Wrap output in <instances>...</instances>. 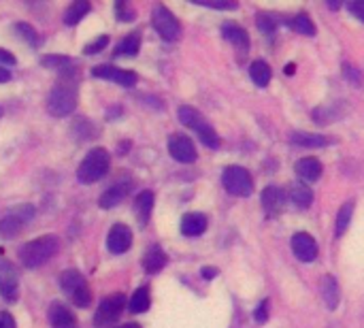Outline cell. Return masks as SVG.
<instances>
[{
  "mask_svg": "<svg viewBox=\"0 0 364 328\" xmlns=\"http://www.w3.org/2000/svg\"><path fill=\"white\" fill-rule=\"evenodd\" d=\"M79 102V75L75 66L60 73L55 79L49 98H47V111L53 117H66L77 109Z\"/></svg>",
  "mask_w": 364,
  "mask_h": 328,
  "instance_id": "1",
  "label": "cell"
},
{
  "mask_svg": "<svg viewBox=\"0 0 364 328\" xmlns=\"http://www.w3.org/2000/svg\"><path fill=\"white\" fill-rule=\"evenodd\" d=\"M58 252H60V239L55 235H43L21 245L19 260L26 269H38L45 263H49Z\"/></svg>",
  "mask_w": 364,
  "mask_h": 328,
  "instance_id": "2",
  "label": "cell"
},
{
  "mask_svg": "<svg viewBox=\"0 0 364 328\" xmlns=\"http://www.w3.org/2000/svg\"><path fill=\"white\" fill-rule=\"evenodd\" d=\"M111 166V154L105 147H94L85 154V158L79 162L77 169V179L85 186L100 181Z\"/></svg>",
  "mask_w": 364,
  "mask_h": 328,
  "instance_id": "3",
  "label": "cell"
},
{
  "mask_svg": "<svg viewBox=\"0 0 364 328\" xmlns=\"http://www.w3.org/2000/svg\"><path fill=\"white\" fill-rule=\"evenodd\" d=\"M60 288L62 292L70 299V303L75 307H90L92 305V288L87 284V280L83 277L81 271L77 269H66L62 275H60Z\"/></svg>",
  "mask_w": 364,
  "mask_h": 328,
  "instance_id": "4",
  "label": "cell"
},
{
  "mask_svg": "<svg viewBox=\"0 0 364 328\" xmlns=\"http://www.w3.org/2000/svg\"><path fill=\"white\" fill-rule=\"evenodd\" d=\"M177 115H179V122H181L183 126L192 128V130L198 134V139H200L207 147H211V149H218V147H220V137H218V132L211 128V124L205 120V115H203L198 109L183 105V107H179Z\"/></svg>",
  "mask_w": 364,
  "mask_h": 328,
  "instance_id": "5",
  "label": "cell"
},
{
  "mask_svg": "<svg viewBox=\"0 0 364 328\" xmlns=\"http://www.w3.org/2000/svg\"><path fill=\"white\" fill-rule=\"evenodd\" d=\"M124 307H126V297L122 292L102 299L94 314V328H113V324L124 314Z\"/></svg>",
  "mask_w": 364,
  "mask_h": 328,
  "instance_id": "6",
  "label": "cell"
},
{
  "mask_svg": "<svg viewBox=\"0 0 364 328\" xmlns=\"http://www.w3.org/2000/svg\"><path fill=\"white\" fill-rule=\"evenodd\" d=\"M222 184L232 196H250L254 192V179L243 166H226L222 173Z\"/></svg>",
  "mask_w": 364,
  "mask_h": 328,
  "instance_id": "7",
  "label": "cell"
},
{
  "mask_svg": "<svg viewBox=\"0 0 364 328\" xmlns=\"http://www.w3.org/2000/svg\"><path fill=\"white\" fill-rule=\"evenodd\" d=\"M34 218V207L32 205H19L17 209L9 211L2 220H0V237L2 239H13L17 237L23 226Z\"/></svg>",
  "mask_w": 364,
  "mask_h": 328,
  "instance_id": "8",
  "label": "cell"
},
{
  "mask_svg": "<svg viewBox=\"0 0 364 328\" xmlns=\"http://www.w3.org/2000/svg\"><path fill=\"white\" fill-rule=\"evenodd\" d=\"M151 23L154 30L164 38V41H177L181 34V23L177 21V17L162 4H158L151 13Z\"/></svg>",
  "mask_w": 364,
  "mask_h": 328,
  "instance_id": "9",
  "label": "cell"
},
{
  "mask_svg": "<svg viewBox=\"0 0 364 328\" xmlns=\"http://www.w3.org/2000/svg\"><path fill=\"white\" fill-rule=\"evenodd\" d=\"M92 75H94V77H100V79H107V81H115V83L122 85V88H132V85H136V81H139L136 73L124 70V68H117V66H111V64L94 66V68H92Z\"/></svg>",
  "mask_w": 364,
  "mask_h": 328,
  "instance_id": "10",
  "label": "cell"
},
{
  "mask_svg": "<svg viewBox=\"0 0 364 328\" xmlns=\"http://www.w3.org/2000/svg\"><path fill=\"white\" fill-rule=\"evenodd\" d=\"M168 154L183 164H192L196 160V147L190 137L186 134H171L168 137Z\"/></svg>",
  "mask_w": 364,
  "mask_h": 328,
  "instance_id": "11",
  "label": "cell"
},
{
  "mask_svg": "<svg viewBox=\"0 0 364 328\" xmlns=\"http://www.w3.org/2000/svg\"><path fill=\"white\" fill-rule=\"evenodd\" d=\"M0 297L6 303H15L19 297V284H17V273L11 263L0 260Z\"/></svg>",
  "mask_w": 364,
  "mask_h": 328,
  "instance_id": "12",
  "label": "cell"
},
{
  "mask_svg": "<svg viewBox=\"0 0 364 328\" xmlns=\"http://www.w3.org/2000/svg\"><path fill=\"white\" fill-rule=\"evenodd\" d=\"M132 245V231L126 224H113L107 235V248L111 254H124Z\"/></svg>",
  "mask_w": 364,
  "mask_h": 328,
  "instance_id": "13",
  "label": "cell"
},
{
  "mask_svg": "<svg viewBox=\"0 0 364 328\" xmlns=\"http://www.w3.org/2000/svg\"><path fill=\"white\" fill-rule=\"evenodd\" d=\"M292 252L301 263H314L318 258V243L309 233H296L292 237Z\"/></svg>",
  "mask_w": 364,
  "mask_h": 328,
  "instance_id": "14",
  "label": "cell"
},
{
  "mask_svg": "<svg viewBox=\"0 0 364 328\" xmlns=\"http://www.w3.org/2000/svg\"><path fill=\"white\" fill-rule=\"evenodd\" d=\"M47 318H49L51 328H79V322H77L75 314L64 303H60V301H53L49 305Z\"/></svg>",
  "mask_w": 364,
  "mask_h": 328,
  "instance_id": "15",
  "label": "cell"
},
{
  "mask_svg": "<svg viewBox=\"0 0 364 328\" xmlns=\"http://www.w3.org/2000/svg\"><path fill=\"white\" fill-rule=\"evenodd\" d=\"M130 188H132V181H117V184H113L111 188H107L102 194H100V199H98V205L102 207V209H113L115 205H119L128 194H130Z\"/></svg>",
  "mask_w": 364,
  "mask_h": 328,
  "instance_id": "16",
  "label": "cell"
},
{
  "mask_svg": "<svg viewBox=\"0 0 364 328\" xmlns=\"http://www.w3.org/2000/svg\"><path fill=\"white\" fill-rule=\"evenodd\" d=\"M222 32H224V38L230 41L237 49H241V51L250 49V36H247L243 26H239L235 21H224L222 23Z\"/></svg>",
  "mask_w": 364,
  "mask_h": 328,
  "instance_id": "17",
  "label": "cell"
},
{
  "mask_svg": "<svg viewBox=\"0 0 364 328\" xmlns=\"http://www.w3.org/2000/svg\"><path fill=\"white\" fill-rule=\"evenodd\" d=\"M207 231V216L205 213H186L181 218V233L186 237H198Z\"/></svg>",
  "mask_w": 364,
  "mask_h": 328,
  "instance_id": "18",
  "label": "cell"
},
{
  "mask_svg": "<svg viewBox=\"0 0 364 328\" xmlns=\"http://www.w3.org/2000/svg\"><path fill=\"white\" fill-rule=\"evenodd\" d=\"M164 267H166V254L162 252L160 245H151L143 256V269L149 275H154V273H160Z\"/></svg>",
  "mask_w": 364,
  "mask_h": 328,
  "instance_id": "19",
  "label": "cell"
},
{
  "mask_svg": "<svg viewBox=\"0 0 364 328\" xmlns=\"http://www.w3.org/2000/svg\"><path fill=\"white\" fill-rule=\"evenodd\" d=\"M320 292H322V299L326 303L328 310H337L339 305V299H341V292H339V284L333 275H324L322 282H320Z\"/></svg>",
  "mask_w": 364,
  "mask_h": 328,
  "instance_id": "20",
  "label": "cell"
},
{
  "mask_svg": "<svg viewBox=\"0 0 364 328\" xmlns=\"http://www.w3.org/2000/svg\"><path fill=\"white\" fill-rule=\"evenodd\" d=\"M151 209H154V192H149V190L139 192L136 199H134V213H136L141 226H145L149 222Z\"/></svg>",
  "mask_w": 364,
  "mask_h": 328,
  "instance_id": "21",
  "label": "cell"
},
{
  "mask_svg": "<svg viewBox=\"0 0 364 328\" xmlns=\"http://www.w3.org/2000/svg\"><path fill=\"white\" fill-rule=\"evenodd\" d=\"M90 9H92V4H90L87 0H75V2H70V4L66 6L62 19H64L66 26H77V23L90 13Z\"/></svg>",
  "mask_w": 364,
  "mask_h": 328,
  "instance_id": "22",
  "label": "cell"
},
{
  "mask_svg": "<svg viewBox=\"0 0 364 328\" xmlns=\"http://www.w3.org/2000/svg\"><path fill=\"white\" fill-rule=\"evenodd\" d=\"M294 169L305 181H318L322 175V164L318 158H301Z\"/></svg>",
  "mask_w": 364,
  "mask_h": 328,
  "instance_id": "23",
  "label": "cell"
},
{
  "mask_svg": "<svg viewBox=\"0 0 364 328\" xmlns=\"http://www.w3.org/2000/svg\"><path fill=\"white\" fill-rule=\"evenodd\" d=\"M260 201H262V207H264L267 213H275V211H279L282 205H284V192H282L277 186H269V188L262 190Z\"/></svg>",
  "mask_w": 364,
  "mask_h": 328,
  "instance_id": "24",
  "label": "cell"
},
{
  "mask_svg": "<svg viewBox=\"0 0 364 328\" xmlns=\"http://www.w3.org/2000/svg\"><path fill=\"white\" fill-rule=\"evenodd\" d=\"M141 49V34L139 32H130L128 36H124L117 47H115V58L126 55V58H134Z\"/></svg>",
  "mask_w": 364,
  "mask_h": 328,
  "instance_id": "25",
  "label": "cell"
},
{
  "mask_svg": "<svg viewBox=\"0 0 364 328\" xmlns=\"http://www.w3.org/2000/svg\"><path fill=\"white\" fill-rule=\"evenodd\" d=\"M250 77H252V81H254L256 85L264 88V85H269V81H271V66H269L264 60H254V62L250 64Z\"/></svg>",
  "mask_w": 364,
  "mask_h": 328,
  "instance_id": "26",
  "label": "cell"
},
{
  "mask_svg": "<svg viewBox=\"0 0 364 328\" xmlns=\"http://www.w3.org/2000/svg\"><path fill=\"white\" fill-rule=\"evenodd\" d=\"M292 141L303 147H326L331 143L328 137L314 134V132H292Z\"/></svg>",
  "mask_w": 364,
  "mask_h": 328,
  "instance_id": "27",
  "label": "cell"
},
{
  "mask_svg": "<svg viewBox=\"0 0 364 328\" xmlns=\"http://www.w3.org/2000/svg\"><path fill=\"white\" fill-rule=\"evenodd\" d=\"M151 305V297H149V288L141 286L139 290H134L132 299H130V312L132 314H145Z\"/></svg>",
  "mask_w": 364,
  "mask_h": 328,
  "instance_id": "28",
  "label": "cell"
},
{
  "mask_svg": "<svg viewBox=\"0 0 364 328\" xmlns=\"http://www.w3.org/2000/svg\"><path fill=\"white\" fill-rule=\"evenodd\" d=\"M352 213H354V201H348V203L339 209V213H337V222H335V235H337V237H343V233L348 231L350 220H352Z\"/></svg>",
  "mask_w": 364,
  "mask_h": 328,
  "instance_id": "29",
  "label": "cell"
},
{
  "mask_svg": "<svg viewBox=\"0 0 364 328\" xmlns=\"http://www.w3.org/2000/svg\"><path fill=\"white\" fill-rule=\"evenodd\" d=\"M290 196H292V201H294L299 207H303V209L309 207L311 201H314V192H311V188L305 186V184H294L292 190H290Z\"/></svg>",
  "mask_w": 364,
  "mask_h": 328,
  "instance_id": "30",
  "label": "cell"
},
{
  "mask_svg": "<svg viewBox=\"0 0 364 328\" xmlns=\"http://www.w3.org/2000/svg\"><path fill=\"white\" fill-rule=\"evenodd\" d=\"M13 30L28 43V45H32V47H38L41 45V36H38V32L30 26V23H23V21H19V23H15L13 26Z\"/></svg>",
  "mask_w": 364,
  "mask_h": 328,
  "instance_id": "31",
  "label": "cell"
},
{
  "mask_svg": "<svg viewBox=\"0 0 364 328\" xmlns=\"http://www.w3.org/2000/svg\"><path fill=\"white\" fill-rule=\"evenodd\" d=\"M290 26H292L299 34H305V36H314V34H316V26H314V21H311L305 13L292 17V19H290Z\"/></svg>",
  "mask_w": 364,
  "mask_h": 328,
  "instance_id": "32",
  "label": "cell"
},
{
  "mask_svg": "<svg viewBox=\"0 0 364 328\" xmlns=\"http://www.w3.org/2000/svg\"><path fill=\"white\" fill-rule=\"evenodd\" d=\"M41 64L45 68H53V70H60V73L66 70V68H70V66H75L73 60L66 58V55H43L41 58Z\"/></svg>",
  "mask_w": 364,
  "mask_h": 328,
  "instance_id": "33",
  "label": "cell"
},
{
  "mask_svg": "<svg viewBox=\"0 0 364 328\" xmlns=\"http://www.w3.org/2000/svg\"><path fill=\"white\" fill-rule=\"evenodd\" d=\"M115 17L119 19V21H134V17H136V11L128 4V2H115Z\"/></svg>",
  "mask_w": 364,
  "mask_h": 328,
  "instance_id": "34",
  "label": "cell"
},
{
  "mask_svg": "<svg viewBox=\"0 0 364 328\" xmlns=\"http://www.w3.org/2000/svg\"><path fill=\"white\" fill-rule=\"evenodd\" d=\"M107 43H109V36H107V34H100V36H96L92 43H87V45L83 47V53H87V55H94V53L102 51V49L107 47Z\"/></svg>",
  "mask_w": 364,
  "mask_h": 328,
  "instance_id": "35",
  "label": "cell"
},
{
  "mask_svg": "<svg viewBox=\"0 0 364 328\" xmlns=\"http://www.w3.org/2000/svg\"><path fill=\"white\" fill-rule=\"evenodd\" d=\"M343 75H346V79H350L356 88H360V85H363V75H360V70H358L356 66L346 64V66H343Z\"/></svg>",
  "mask_w": 364,
  "mask_h": 328,
  "instance_id": "36",
  "label": "cell"
},
{
  "mask_svg": "<svg viewBox=\"0 0 364 328\" xmlns=\"http://www.w3.org/2000/svg\"><path fill=\"white\" fill-rule=\"evenodd\" d=\"M254 320H256L258 324H264V322L269 320V299L262 301V303L258 305V310L254 312Z\"/></svg>",
  "mask_w": 364,
  "mask_h": 328,
  "instance_id": "37",
  "label": "cell"
},
{
  "mask_svg": "<svg viewBox=\"0 0 364 328\" xmlns=\"http://www.w3.org/2000/svg\"><path fill=\"white\" fill-rule=\"evenodd\" d=\"M258 28L267 34H271L275 30V19L269 17V15H258Z\"/></svg>",
  "mask_w": 364,
  "mask_h": 328,
  "instance_id": "38",
  "label": "cell"
},
{
  "mask_svg": "<svg viewBox=\"0 0 364 328\" xmlns=\"http://www.w3.org/2000/svg\"><path fill=\"white\" fill-rule=\"evenodd\" d=\"M15 64H17L15 55H13L11 51H6V49L0 47V66H2V68H9V66H15Z\"/></svg>",
  "mask_w": 364,
  "mask_h": 328,
  "instance_id": "39",
  "label": "cell"
},
{
  "mask_svg": "<svg viewBox=\"0 0 364 328\" xmlns=\"http://www.w3.org/2000/svg\"><path fill=\"white\" fill-rule=\"evenodd\" d=\"M348 11L354 15V17H358L360 21H364V0H356V2H350L348 4Z\"/></svg>",
  "mask_w": 364,
  "mask_h": 328,
  "instance_id": "40",
  "label": "cell"
},
{
  "mask_svg": "<svg viewBox=\"0 0 364 328\" xmlns=\"http://www.w3.org/2000/svg\"><path fill=\"white\" fill-rule=\"evenodd\" d=\"M0 328H17L13 316H11L9 312H2V314H0Z\"/></svg>",
  "mask_w": 364,
  "mask_h": 328,
  "instance_id": "41",
  "label": "cell"
},
{
  "mask_svg": "<svg viewBox=\"0 0 364 328\" xmlns=\"http://www.w3.org/2000/svg\"><path fill=\"white\" fill-rule=\"evenodd\" d=\"M215 275H218V269H213V267H205L203 269V277L205 280H213Z\"/></svg>",
  "mask_w": 364,
  "mask_h": 328,
  "instance_id": "42",
  "label": "cell"
},
{
  "mask_svg": "<svg viewBox=\"0 0 364 328\" xmlns=\"http://www.w3.org/2000/svg\"><path fill=\"white\" fill-rule=\"evenodd\" d=\"M6 81H11V70L0 66V83H6Z\"/></svg>",
  "mask_w": 364,
  "mask_h": 328,
  "instance_id": "43",
  "label": "cell"
},
{
  "mask_svg": "<svg viewBox=\"0 0 364 328\" xmlns=\"http://www.w3.org/2000/svg\"><path fill=\"white\" fill-rule=\"evenodd\" d=\"M117 328H141L139 324H134V322H130V324H122V327H117Z\"/></svg>",
  "mask_w": 364,
  "mask_h": 328,
  "instance_id": "44",
  "label": "cell"
},
{
  "mask_svg": "<svg viewBox=\"0 0 364 328\" xmlns=\"http://www.w3.org/2000/svg\"><path fill=\"white\" fill-rule=\"evenodd\" d=\"M286 73L292 75V73H294V64H288V66H286Z\"/></svg>",
  "mask_w": 364,
  "mask_h": 328,
  "instance_id": "45",
  "label": "cell"
},
{
  "mask_svg": "<svg viewBox=\"0 0 364 328\" xmlns=\"http://www.w3.org/2000/svg\"><path fill=\"white\" fill-rule=\"evenodd\" d=\"M0 117H2V109H0Z\"/></svg>",
  "mask_w": 364,
  "mask_h": 328,
  "instance_id": "46",
  "label": "cell"
}]
</instances>
